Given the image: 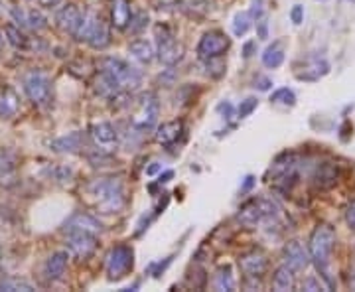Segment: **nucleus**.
I'll return each instance as SVG.
<instances>
[{"label":"nucleus","instance_id":"6","mask_svg":"<svg viewBox=\"0 0 355 292\" xmlns=\"http://www.w3.org/2000/svg\"><path fill=\"white\" fill-rule=\"evenodd\" d=\"M134 267V251L129 245H117L111 249L105 261V271L109 280H118L125 275H129Z\"/></svg>","mask_w":355,"mask_h":292},{"label":"nucleus","instance_id":"40","mask_svg":"<svg viewBox=\"0 0 355 292\" xmlns=\"http://www.w3.org/2000/svg\"><path fill=\"white\" fill-rule=\"evenodd\" d=\"M217 111H219V113L223 115V118H227V121L235 117V107H233L229 101L219 103V105H217Z\"/></svg>","mask_w":355,"mask_h":292},{"label":"nucleus","instance_id":"19","mask_svg":"<svg viewBox=\"0 0 355 292\" xmlns=\"http://www.w3.org/2000/svg\"><path fill=\"white\" fill-rule=\"evenodd\" d=\"M182 132H184V123L182 121H170V123H162L160 127H156L154 138L158 145L170 146L176 143Z\"/></svg>","mask_w":355,"mask_h":292},{"label":"nucleus","instance_id":"31","mask_svg":"<svg viewBox=\"0 0 355 292\" xmlns=\"http://www.w3.org/2000/svg\"><path fill=\"white\" fill-rule=\"evenodd\" d=\"M32 292L36 291L34 284H30L28 280H20V278H6L0 280V292Z\"/></svg>","mask_w":355,"mask_h":292},{"label":"nucleus","instance_id":"45","mask_svg":"<svg viewBox=\"0 0 355 292\" xmlns=\"http://www.w3.org/2000/svg\"><path fill=\"white\" fill-rule=\"evenodd\" d=\"M174 178V170H166V172H160L158 176V184H166V182H170Z\"/></svg>","mask_w":355,"mask_h":292},{"label":"nucleus","instance_id":"2","mask_svg":"<svg viewBox=\"0 0 355 292\" xmlns=\"http://www.w3.org/2000/svg\"><path fill=\"white\" fill-rule=\"evenodd\" d=\"M87 190L91 196H95L97 202V209L101 213H118L125 204V186L118 178H101L95 180L87 186Z\"/></svg>","mask_w":355,"mask_h":292},{"label":"nucleus","instance_id":"46","mask_svg":"<svg viewBox=\"0 0 355 292\" xmlns=\"http://www.w3.org/2000/svg\"><path fill=\"white\" fill-rule=\"evenodd\" d=\"M252 186H255V178H252V176H247V178H245V184H243V188H241V191H243V194H247V191L251 190Z\"/></svg>","mask_w":355,"mask_h":292},{"label":"nucleus","instance_id":"33","mask_svg":"<svg viewBox=\"0 0 355 292\" xmlns=\"http://www.w3.org/2000/svg\"><path fill=\"white\" fill-rule=\"evenodd\" d=\"M252 22L255 20H252L249 12H239V14H235V18H233V34H235L237 38H243L252 28Z\"/></svg>","mask_w":355,"mask_h":292},{"label":"nucleus","instance_id":"36","mask_svg":"<svg viewBox=\"0 0 355 292\" xmlns=\"http://www.w3.org/2000/svg\"><path fill=\"white\" fill-rule=\"evenodd\" d=\"M148 22H150V18H148L147 12H140V14H136L134 18H131V24H129V28H131L133 34H138L140 30L147 28Z\"/></svg>","mask_w":355,"mask_h":292},{"label":"nucleus","instance_id":"15","mask_svg":"<svg viewBox=\"0 0 355 292\" xmlns=\"http://www.w3.org/2000/svg\"><path fill=\"white\" fill-rule=\"evenodd\" d=\"M87 143V136L85 132L75 131L65 134V136H59L56 140L50 143V150L54 152H59V154H65V152H79L83 146Z\"/></svg>","mask_w":355,"mask_h":292},{"label":"nucleus","instance_id":"14","mask_svg":"<svg viewBox=\"0 0 355 292\" xmlns=\"http://www.w3.org/2000/svg\"><path fill=\"white\" fill-rule=\"evenodd\" d=\"M97 247V235L72 233L67 235V251L77 259H87Z\"/></svg>","mask_w":355,"mask_h":292},{"label":"nucleus","instance_id":"28","mask_svg":"<svg viewBox=\"0 0 355 292\" xmlns=\"http://www.w3.org/2000/svg\"><path fill=\"white\" fill-rule=\"evenodd\" d=\"M4 36H6V42L12 45L14 50H28L30 44H32L28 36L20 28H16L14 24H8L4 28Z\"/></svg>","mask_w":355,"mask_h":292},{"label":"nucleus","instance_id":"38","mask_svg":"<svg viewBox=\"0 0 355 292\" xmlns=\"http://www.w3.org/2000/svg\"><path fill=\"white\" fill-rule=\"evenodd\" d=\"M302 291L318 292V291H324V286H322V282H320L318 278L308 277L306 280H304V282H302Z\"/></svg>","mask_w":355,"mask_h":292},{"label":"nucleus","instance_id":"21","mask_svg":"<svg viewBox=\"0 0 355 292\" xmlns=\"http://www.w3.org/2000/svg\"><path fill=\"white\" fill-rule=\"evenodd\" d=\"M12 16H14V22H18V24H22V26H26L30 30L40 32V30L47 28V18L40 10H28V12H24L22 8L20 10L14 8Z\"/></svg>","mask_w":355,"mask_h":292},{"label":"nucleus","instance_id":"23","mask_svg":"<svg viewBox=\"0 0 355 292\" xmlns=\"http://www.w3.org/2000/svg\"><path fill=\"white\" fill-rule=\"evenodd\" d=\"M20 109L18 95L10 87L0 89V118H12Z\"/></svg>","mask_w":355,"mask_h":292},{"label":"nucleus","instance_id":"24","mask_svg":"<svg viewBox=\"0 0 355 292\" xmlns=\"http://www.w3.org/2000/svg\"><path fill=\"white\" fill-rule=\"evenodd\" d=\"M330 73V63L325 59H314L310 65L304 70V73H296L300 81H316Z\"/></svg>","mask_w":355,"mask_h":292},{"label":"nucleus","instance_id":"34","mask_svg":"<svg viewBox=\"0 0 355 292\" xmlns=\"http://www.w3.org/2000/svg\"><path fill=\"white\" fill-rule=\"evenodd\" d=\"M270 103H275V105H286V107H292V105H296L294 91L288 87L277 89V91L270 95Z\"/></svg>","mask_w":355,"mask_h":292},{"label":"nucleus","instance_id":"8","mask_svg":"<svg viewBox=\"0 0 355 292\" xmlns=\"http://www.w3.org/2000/svg\"><path fill=\"white\" fill-rule=\"evenodd\" d=\"M156 56L166 65H176L184 58V48L166 26H156Z\"/></svg>","mask_w":355,"mask_h":292},{"label":"nucleus","instance_id":"4","mask_svg":"<svg viewBox=\"0 0 355 292\" xmlns=\"http://www.w3.org/2000/svg\"><path fill=\"white\" fill-rule=\"evenodd\" d=\"M279 213H281V207L275 200H270V198H252V200L245 202L239 207L237 221L247 229H255L257 225H261L265 221L279 218Z\"/></svg>","mask_w":355,"mask_h":292},{"label":"nucleus","instance_id":"12","mask_svg":"<svg viewBox=\"0 0 355 292\" xmlns=\"http://www.w3.org/2000/svg\"><path fill=\"white\" fill-rule=\"evenodd\" d=\"M282 257H284V263L288 264L294 273L306 271L312 263L310 253L304 249L300 241H288L282 249Z\"/></svg>","mask_w":355,"mask_h":292},{"label":"nucleus","instance_id":"22","mask_svg":"<svg viewBox=\"0 0 355 292\" xmlns=\"http://www.w3.org/2000/svg\"><path fill=\"white\" fill-rule=\"evenodd\" d=\"M272 289L277 292H288L294 289V271L284 263L272 275Z\"/></svg>","mask_w":355,"mask_h":292},{"label":"nucleus","instance_id":"49","mask_svg":"<svg viewBox=\"0 0 355 292\" xmlns=\"http://www.w3.org/2000/svg\"><path fill=\"white\" fill-rule=\"evenodd\" d=\"M349 286L355 291V263L352 264V271H349Z\"/></svg>","mask_w":355,"mask_h":292},{"label":"nucleus","instance_id":"39","mask_svg":"<svg viewBox=\"0 0 355 292\" xmlns=\"http://www.w3.org/2000/svg\"><path fill=\"white\" fill-rule=\"evenodd\" d=\"M290 20H292V24H294V26H300V24L304 22V6L294 4V6H292V10H290Z\"/></svg>","mask_w":355,"mask_h":292},{"label":"nucleus","instance_id":"18","mask_svg":"<svg viewBox=\"0 0 355 292\" xmlns=\"http://www.w3.org/2000/svg\"><path fill=\"white\" fill-rule=\"evenodd\" d=\"M91 138L95 140V145L99 146H113L117 143L118 134H117V129L109 123V121H101V123H95L93 127H91Z\"/></svg>","mask_w":355,"mask_h":292},{"label":"nucleus","instance_id":"27","mask_svg":"<svg viewBox=\"0 0 355 292\" xmlns=\"http://www.w3.org/2000/svg\"><path fill=\"white\" fill-rule=\"evenodd\" d=\"M87 44L91 48H95V50H105L107 45L111 44V32H109V26L105 24L101 18H99L95 30H93V34L89 36Z\"/></svg>","mask_w":355,"mask_h":292},{"label":"nucleus","instance_id":"17","mask_svg":"<svg viewBox=\"0 0 355 292\" xmlns=\"http://www.w3.org/2000/svg\"><path fill=\"white\" fill-rule=\"evenodd\" d=\"M69 263V251H56L47 257L44 264V275L47 280H59L65 275V269Z\"/></svg>","mask_w":355,"mask_h":292},{"label":"nucleus","instance_id":"3","mask_svg":"<svg viewBox=\"0 0 355 292\" xmlns=\"http://www.w3.org/2000/svg\"><path fill=\"white\" fill-rule=\"evenodd\" d=\"M99 73H103L115 87L125 93L136 91L142 85V72L122 58H105Z\"/></svg>","mask_w":355,"mask_h":292},{"label":"nucleus","instance_id":"20","mask_svg":"<svg viewBox=\"0 0 355 292\" xmlns=\"http://www.w3.org/2000/svg\"><path fill=\"white\" fill-rule=\"evenodd\" d=\"M131 0H111V20L117 30H127L131 24Z\"/></svg>","mask_w":355,"mask_h":292},{"label":"nucleus","instance_id":"13","mask_svg":"<svg viewBox=\"0 0 355 292\" xmlns=\"http://www.w3.org/2000/svg\"><path fill=\"white\" fill-rule=\"evenodd\" d=\"M81 18H83V12L77 4H63L56 14V26H58L63 34H72L74 36L79 24H81Z\"/></svg>","mask_w":355,"mask_h":292},{"label":"nucleus","instance_id":"44","mask_svg":"<svg viewBox=\"0 0 355 292\" xmlns=\"http://www.w3.org/2000/svg\"><path fill=\"white\" fill-rule=\"evenodd\" d=\"M257 26H259V38H261V40H265L266 36H268V32H266V28H268V24H266V20L265 18H263V20H259V22H257Z\"/></svg>","mask_w":355,"mask_h":292},{"label":"nucleus","instance_id":"5","mask_svg":"<svg viewBox=\"0 0 355 292\" xmlns=\"http://www.w3.org/2000/svg\"><path fill=\"white\" fill-rule=\"evenodd\" d=\"M24 93L36 107H45L52 101V79L44 72H30L24 75Z\"/></svg>","mask_w":355,"mask_h":292},{"label":"nucleus","instance_id":"16","mask_svg":"<svg viewBox=\"0 0 355 292\" xmlns=\"http://www.w3.org/2000/svg\"><path fill=\"white\" fill-rule=\"evenodd\" d=\"M338 182V166L332 162L316 164L312 170V184L320 190H327Z\"/></svg>","mask_w":355,"mask_h":292},{"label":"nucleus","instance_id":"25","mask_svg":"<svg viewBox=\"0 0 355 292\" xmlns=\"http://www.w3.org/2000/svg\"><path fill=\"white\" fill-rule=\"evenodd\" d=\"M129 52L134 59H138L140 63H150L154 56H156V50L154 45L147 42V40H134L133 44L129 45Z\"/></svg>","mask_w":355,"mask_h":292},{"label":"nucleus","instance_id":"43","mask_svg":"<svg viewBox=\"0 0 355 292\" xmlns=\"http://www.w3.org/2000/svg\"><path fill=\"white\" fill-rule=\"evenodd\" d=\"M38 4L42 6V8H47V10H54V8H58L63 4V0H38Z\"/></svg>","mask_w":355,"mask_h":292},{"label":"nucleus","instance_id":"1","mask_svg":"<svg viewBox=\"0 0 355 292\" xmlns=\"http://www.w3.org/2000/svg\"><path fill=\"white\" fill-rule=\"evenodd\" d=\"M336 245V231L330 225H318L310 235V245L308 253L316 271L320 273V277L324 278L325 286L334 289L336 282L330 277V259H332V251Z\"/></svg>","mask_w":355,"mask_h":292},{"label":"nucleus","instance_id":"48","mask_svg":"<svg viewBox=\"0 0 355 292\" xmlns=\"http://www.w3.org/2000/svg\"><path fill=\"white\" fill-rule=\"evenodd\" d=\"M160 168H162V166H160L158 162H152V166L148 168L147 174H148V176H154V174H156V172H158V170H160Z\"/></svg>","mask_w":355,"mask_h":292},{"label":"nucleus","instance_id":"7","mask_svg":"<svg viewBox=\"0 0 355 292\" xmlns=\"http://www.w3.org/2000/svg\"><path fill=\"white\" fill-rule=\"evenodd\" d=\"M231 48V38L222 32V30H209L202 36L200 44H197V56L204 61L222 58L223 54Z\"/></svg>","mask_w":355,"mask_h":292},{"label":"nucleus","instance_id":"41","mask_svg":"<svg viewBox=\"0 0 355 292\" xmlns=\"http://www.w3.org/2000/svg\"><path fill=\"white\" fill-rule=\"evenodd\" d=\"M345 223L352 231H355V200L345 207Z\"/></svg>","mask_w":355,"mask_h":292},{"label":"nucleus","instance_id":"50","mask_svg":"<svg viewBox=\"0 0 355 292\" xmlns=\"http://www.w3.org/2000/svg\"><path fill=\"white\" fill-rule=\"evenodd\" d=\"M4 50V38H2V34H0V52Z\"/></svg>","mask_w":355,"mask_h":292},{"label":"nucleus","instance_id":"42","mask_svg":"<svg viewBox=\"0 0 355 292\" xmlns=\"http://www.w3.org/2000/svg\"><path fill=\"white\" fill-rule=\"evenodd\" d=\"M255 87L259 89V91H268V89L272 87V81L268 79V77H257V81H255Z\"/></svg>","mask_w":355,"mask_h":292},{"label":"nucleus","instance_id":"11","mask_svg":"<svg viewBox=\"0 0 355 292\" xmlns=\"http://www.w3.org/2000/svg\"><path fill=\"white\" fill-rule=\"evenodd\" d=\"M239 269H241V273L245 275V278H261L266 273V269H268V259H266V255L263 251L255 249V251L243 253V255L239 257Z\"/></svg>","mask_w":355,"mask_h":292},{"label":"nucleus","instance_id":"29","mask_svg":"<svg viewBox=\"0 0 355 292\" xmlns=\"http://www.w3.org/2000/svg\"><path fill=\"white\" fill-rule=\"evenodd\" d=\"M97 22H99V16L93 14V12H83L81 24H79V28H77V32L74 34L75 40H77V42H87L89 36L93 34V30L97 26Z\"/></svg>","mask_w":355,"mask_h":292},{"label":"nucleus","instance_id":"9","mask_svg":"<svg viewBox=\"0 0 355 292\" xmlns=\"http://www.w3.org/2000/svg\"><path fill=\"white\" fill-rule=\"evenodd\" d=\"M160 117V103L154 93H147L142 95V99L138 103V111L134 113L133 125L140 131H150L156 127Z\"/></svg>","mask_w":355,"mask_h":292},{"label":"nucleus","instance_id":"30","mask_svg":"<svg viewBox=\"0 0 355 292\" xmlns=\"http://www.w3.org/2000/svg\"><path fill=\"white\" fill-rule=\"evenodd\" d=\"M213 286L217 291H235V278L231 275V269L229 267H222L215 275L213 280Z\"/></svg>","mask_w":355,"mask_h":292},{"label":"nucleus","instance_id":"10","mask_svg":"<svg viewBox=\"0 0 355 292\" xmlns=\"http://www.w3.org/2000/svg\"><path fill=\"white\" fill-rule=\"evenodd\" d=\"M101 229H103L101 221H99L97 218H93V216L87 213V211H75L74 216L61 225V231H63L65 235H72V233L97 235V233H101Z\"/></svg>","mask_w":355,"mask_h":292},{"label":"nucleus","instance_id":"37","mask_svg":"<svg viewBox=\"0 0 355 292\" xmlns=\"http://www.w3.org/2000/svg\"><path fill=\"white\" fill-rule=\"evenodd\" d=\"M249 14H251L252 20H263L266 14V8H265V0H252L251 4V10H249Z\"/></svg>","mask_w":355,"mask_h":292},{"label":"nucleus","instance_id":"26","mask_svg":"<svg viewBox=\"0 0 355 292\" xmlns=\"http://www.w3.org/2000/svg\"><path fill=\"white\" fill-rule=\"evenodd\" d=\"M284 63V50H282V42H275L266 48L263 52V65L268 70H279Z\"/></svg>","mask_w":355,"mask_h":292},{"label":"nucleus","instance_id":"47","mask_svg":"<svg viewBox=\"0 0 355 292\" xmlns=\"http://www.w3.org/2000/svg\"><path fill=\"white\" fill-rule=\"evenodd\" d=\"M255 45H257V42H247V44H245V48H243V56H245V58H251Z\"/></svg>","mask_w":355,"mask_h":292},{"label":"nucleus","instance_id":"35","mask_svg":"<svg viewBox=\"0 0 355 292\" xmlns=\"http://www.w3.org/2000/svg\"><path fill=\"white\" fill-rule=\"evenodd\" d=\"M259 107V99L257 97H247L245 101H241V105L237 107V118H247L252 115V111Z\"/></svg>","mask_w":355,"mask_h":292},{"label":"nucleus","instance_id":"32","mask_svg":"<svg viewBox=\"0 0 355 292\" xmlns=\"http://www.w3.org/2000/svg\"><path fill=\"white\" fill-rule=\"evenodd\" d=\"M16 164H18V156H16L14 152L0 148V178L12 174L16 170Z\"/></svg>","mask_w":355,"mask_h":292}]
</instances>
